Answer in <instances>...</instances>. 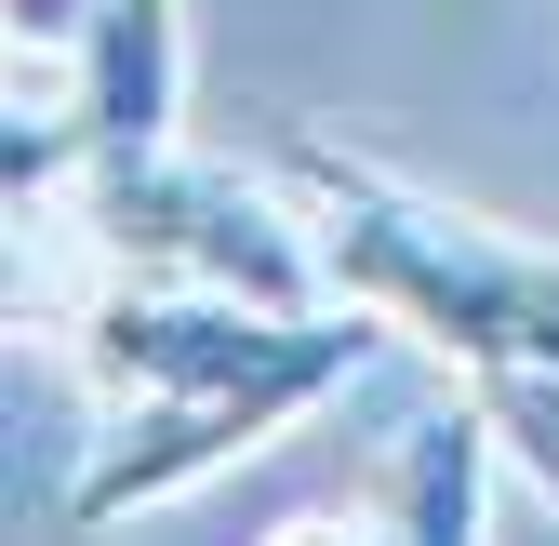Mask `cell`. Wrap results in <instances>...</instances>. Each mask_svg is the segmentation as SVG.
<instances>
[{"mask_svg": "<svg viewBox=\"0 0 559 546\" xmlns=\"http://www.w3.org/2000/svg\"><path fill=\"white\" fill-rule=\"evenodd\" d=\"M479 414H493V400H479ZM493 440H507V466H520V480L559 507V427H507V414H493Z\"/></svg>", "mask_w": 559, "mask_h": 546, "instance_id": "7", "label": "cell"}, {"mask_svg": "<svg viewBox=\"0 0 559 546\" xmlns=\"http://www.w3.org/2000/svg\"><path fill=\"white\" fill-rule=\"evenodd\" d=\"M67 347H81V373L107 387V453L81 466V494H67V520L107 533L133 507H174L187 480H214V466L266 453L294 414H320V400L373 360V307H253V294H187V281H120V266H94L81 307L53 320Z\"/></svg>", "mask_w": 559, "mask_h": 546, "instance_id": "1", "label": "cell"}, {"mask_svg": "<svg viewBox=\"0 0 559 546\" xmlns=\"http://www.w3.org/2000/svg\"><path fill=\"white\" fill-rule=\"evenodd\" d=\"M493 414H479V387L453 414L400 427V466H386V546H479V507H493Z\"/></svg>", "mask_w": 559, "mask_h": 546, "instance_id": "5", "label": "cell"}, {"mask_svg": "<svg viewBox=\"0 0 559 546\" xmlns=\"http://www.w3.org/2000/svg\"><path fill=\"white\" fill-rule=\"evenodd\" d=\"M81 240L120 281H187V294H253V307H333L320 281V227L307 200H266L227 161H187V147H120L81 161Z\"/></svg>", "mask_w": 559, "mask_h": 546, "instance_id": "3", "label": "cell"}, {"mask_svg": "<svg viewBox=\"0 0 559 546\" xmlns=\"http://www.w3.org/2000/svg\"><path fill=\"white\" fill-rule=\"evenodd\" d=\"M174 107H187V27H174V0H94L81 54H67V120H81V161L174 147Z\"/></svg>", "mask_w": 559, "mask_h": 546, "instance_id": "4", "label": "cell"}, {"mask_svg": "<svg viewBox=\"0 0 559 546\" xmlns=\"http://www.w3.org/2000/svg\"><path fill=\"white\" fill-rule=\"evenodd\" d=\"M0 14H14V54L67 67V54H81V27H94V0H0Z\"/></svg>", "mask_w": 559, "mask_h": 546, "instance_id": "6", "label": "cell"}, {"mask_svg": "<svg viewBox=\"0 0 559 546\" xmlns=\"http://www.w3.org/2000/svg\"><path fill=\"white\" fill-rule=\"evenodd\" d=\"M280 187H294L307 227H320L333 307H373L386 333H413V347L453 360L466 387H493V373H559V253L453 214V200H427V187H400L386 161L320 147V133L280 147Z\"/></svg>", "mask_w": 559, "mask_h": 546, "instance_id": "2", "label": "cell"}, {"mask_svg": "<svg viewBox=\"0 0 559 546\" xmlns=\"http://www.w3.org/2000/svg\"><path fill=\"white\" fill-rule=\"evenodd\" d=\"M266 546H386V533H360V520H280Z\"/></svg>", "mask_w": 559, "mask_h": 546, "instance_id": "8", "label": "cell"}]
</instances>
